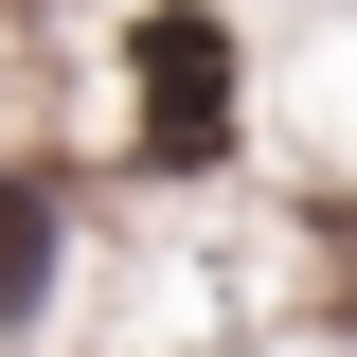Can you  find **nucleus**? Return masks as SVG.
Wrapping results in <instances>:
<instances>
[{"label":"nucleus","instance_id":"f257e3e1","mask_svg":"<svg viewBox=\"0 0 357 357\" xmlns=\"http://www.w3.org/2000/svg\"><path fill=\"white\" fill-rule=\"evenodd\" d=\"M126 89H143V161H215L232 107H250V36L215 0H143L126 18Z\"/></svg>","mask_w":357,"mask_h":357},{"label":"nucleus","instance_id":"f03ea898","mask_svg":"<svg viewBox=\"0 0 357 357\" xmlns=\"http://www.w3.org/2000/svg\"><path fill=\"white\" fill-rule=\"evenodd\" d=\"M54 268H72L54 178H0V340H36V321H54Z\"/></svg>","mask_w":357,"mask_h":357}]
</instances>
